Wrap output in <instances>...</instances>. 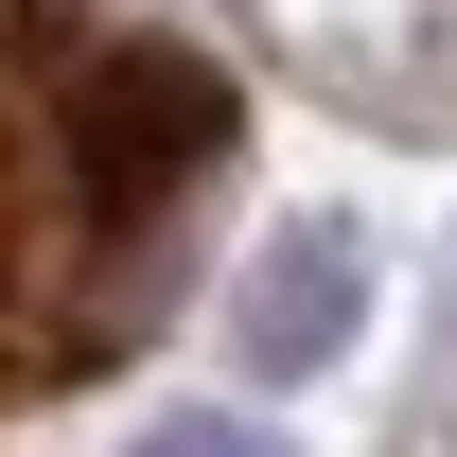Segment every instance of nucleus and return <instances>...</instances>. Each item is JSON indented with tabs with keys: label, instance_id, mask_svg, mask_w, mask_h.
Segmentation results:
<instances>
[{
	"label": "nucleus",
	"instance_id": "obj_1",
	"mask_svg": "<svg viewBox=\"0 0 457 457\" xmlns=\"http://www.w3.org/2000/svg\"><path fill=\"white\" fill-rule=\"evenodd\" d=\"M352 317H370V228L352 212H299L264 264H246V299H228V352H246V387H299V370H335Z\"/></svg>",
	"mask_w": 457,
	"mask_h": 457
},
{
	"label": "nucleus",
	"instance_id": "obj_2",
	"mask_svg": "<svg viewBox=\"0 0 457 457\" xmlns=\"http://www.w3.org/2000/svg\"><path fill=\"white\" fill-rule=\"evenodd\" d=\"M141 457H282V440H264L246 404H194V422H159V440H141Z\"/></svg>",
	"mask_w": 457,
	"mask_h": 457
}]
</instances>
